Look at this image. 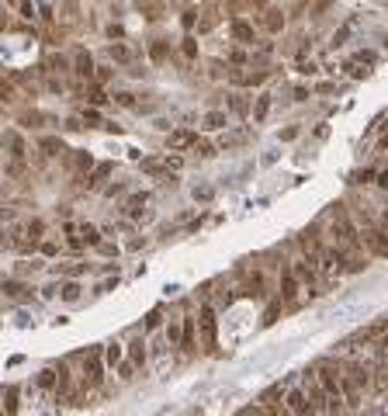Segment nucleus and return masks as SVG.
I'll use <instances>...</instances> for the list:
<instances>
[{"instance_id":"nucleus-4","label":"nucleus","mask_w":388,"mask_h":416,"mask_svg":"<svg viewBox=\"0 0 388 416\" xmlns=\"http://www.w3.org/2000/svg\"><path fill=\"white\" fill-rule=\"evenodd\" d=\"M10 156H14V170L21 167V156H24V139L17 132H10Z\"/></svg>"},{"instance_id":"nucleus-18","label":"nucleus","mask_w":388,"mask_h":416,"mask_svg":"<svg viewBox=\"0 0 388 416\" xmlns=\"http://www.w3.org/2000/svg\"><path fill=\"white\" fill-rule=\"evenodd\" d=\"M146 326H149V330H156V326H159V312H149V319H146Z\"/></svg>"},{"instance_id":"nucleus-13","label":"nucleus","mask_w":388,"mask_h":416,"mask_svg":"<svg viewBox=\"0 0 388 416\" xmlns=\"http://www.w3.org/2000/svg\"><path fill=\"white\" fill-rule=\"evenodd\" d=\"M284 298H295V271L284 274Z\"/></svg>"},{"instance_id":"nucleus-3","label":"nucleus","mask_w":388,"mask_h":416,"mask_svg":"<svg viewBox=\"0 0 388 416\" xmlns=\"http://www.w3.org/2000/svg\"><path fill=\"white\" fill-rule=\"evenodd\" d=\"M201 330H205V344L212 347V344H215V316H212L208 305L201 309Z\"/></svg>"},{"instance_id":"nucleus-9","label":"nucleus","mask_w":388,"mask_h":416,"mask_svg":"<svg viewBox=\"0 0 388 416\" xmlns=\"http://www.w3.org/2000/svg\"><path fill=\"white\" fill-rule=\"evenodd\" d=\"M222 125H226V115H222V111L205 115V129H222Z\"/></svg>"},{"instance_id":"nucleus-23","label":"nucleus","mask_w":388,"mask_h":416,"mask_svg":"<svg viewBox=\"0 0 388 416\" xmlns=\"http://www.w3.org/2000/svg\"><path fill=\"white\" fill-rule=\"evenodd\" d=\"M243 416H257V413H243Z\"/></svg>"},{"instance_id":"nucleus-17","label":"nucleus","mask_w":388,"mask_h":416,"mask_svg":"<svg viewBox=\"0 0 388 416\" xmlns=\"http://www.w3.org/2000/svg\"><path fill=\"white\" fill-rule=\"evenodd\" d=\"M267 108H270V97H260V104H257V118H263Z\"/></svg>"},{"instance_id":"nucleus-6","label":"nucleus","mask_w":388,"mask_h":416,"mask_svg":"<svg viewBox=\"0 0 388 416\" xmlns=\"http://www.w3.org/2000/svg\"><path fill=\"white\" fill-rule=\"evenodd\" d=\"M170 146H173V149H180V146H198V136H194V132H173V136H170Z\"/></svg>"},{"instance_id":"nucleus-15","label":"nucleus","mask_w":388,"mask_h":416,"mask_svg":"<svg viewBox=\"0 0 388 416\" xmlns=\"http://www.w3.org/2000/svg\"><path fill=\"white\" fill-rule=\"evenodd\" d=\"M132 361H135V364H142V361H146V350H142V340H135V344H132Z\"/></svg>"},{"instance_id":"nucleus-14","label":"nucleus","mask_w":388,"mask_h":416,"mask_svg":"<svg viewBox=\"0 0 388 416\" xmlns=\"http://www.w3.org/2000/svg\"><path fill=\"white\" fill-rule=\"evenodd\" d=\"M38 385H42V389H52V385H56V371H42V375H38Z\"/></svg>"},{"instance_id":"nucleus-16","label":"nucleus","mask_w":388,"mask_h":416,"mask_svg":"<svg viewBox=\"0 0 388 416\" xmlns=\"http://www.w3.org/2000/svg\"><path fill=\"white\" fill-rule=\"evenodd\" d=\"M80 232H83V239H87V243H97V239H101V236H97V229H94V225H83V229H80Z\"/></svg>"},{"instance_id":"nucleus-11","label":"nucleus","mask_w":388,"mask_h":416,"mask_svg":"<svg viewBox=\"0 0 388 416\" xmlns=\"http://www.w3.org/2000/svg\"><path fill=\"white\" fill-rule=\"evenodd\" d=\"M104 361H108V364H118V361H122V347H118V344H108V350H104Z\"/></svg>"},{"instance_id":"nucleus-20","label":"nucleus","mask_w":388,"mask_h":416,"mask_svg":"<svg viewBox=\"0 0 388 416\" xmlns=\"http://www.w3.org/2000/svg\"><path fill=\"white\" fill-rule=\"evenodd\" d=\"M267 416H295V413H291V410H288V413H281V410H267Z\"/></svg>"},{"instance_id":"nucleus-8","label":"nucleus","mask_w":388,"mask_h":416,"mask_svg":"<svg viewBox=\"0 0 388 416\" xmlns=\"http://www.w3.org/2000/svg\"><path fill=\"white\" fill-rule=\"evenodd\" d=\"M166 340H170V347L184 344V330H180L177 323H170V326H166Z\"/></svg>"},{"instance_id":"nucleus-19","label":"nucleus","mask_w":388,"mask_h":416,"mask_svg":"<svg viewBox=\"0 0 388 416\" xmlns=\"http://www.w3.org/2000/svg\"><path fill=\"white\" fill-rule=\"evenodd\" d=\"M83 118H87V122H90V125H101V115H97V111H87V115H83Z\"/></svg>"},{"instance_id":"nucleus-21","label":"nucleus","mask_w":388,"mask_h":416,"mask_svg":"<svg viewBox=\"0 0 388 416\" xmlns=\"http://www.w3.org/2000/svg\"><path fill=\"white\" fill-rule=\"evenodd\" d=\"M378 184H382V188H388V170L382 174V177H378Z\"/></svg>"},{"instance_id":"nucleus-22","label":"nucleus","mask_w":388,"mask_h":416,"mask_svg":"<svg viewBox=\"0 0 388 416\" xmlns=\"http://www.w3.org/2000/svg\"><path fill=\"white\" fill-rule=\"evenodd\" d=\"M385 225H388V211H385Z\"/></svg>"},{"instance_id":"nucleus-7","label":"nucleus","mask_w":388,"mask_h":416,"mask_svg":"<svg viewBox=\"0 0 388 416\" xmlns=\"http://www.w3.org/2000/svg\"><path fill=\"white\" fill-rule=\"evenodd\" d=\"M111 59H118V63H132V49L115 42V45H111Z\"/></svg>"},{"instance_id":"nucleus-10","label":"nucleus","mask_w":388,"mask_h":416,"mask_svg":"<svg viewBox=\"0 0 388 416\" xmlns=\"http://www.w3.org/2000/svg\"><path fill=\"white\" fill-rule=\"evenodd\" d=\"M77 73H80V76H90V73H94V63H90V56H83V52L77 56Z\"/></svg>"},{"instance_id":"nucleus-5","label":"nucleus","mask_w":388,"mask_h":416,"mask_svg":"<svg viewBox=\"0 0 388 416\" xmlns=\"http://www.w3.org/2000/svg\"><path fill=\"white\" fill-rule=\"evenodd\" d=\"M233 38L236 42H253V28L246 21H233Z\"/></svg>"},{"instance_id":"nucleus-12","label":"nucleus","mask_w":388,"mask_h":416,"mask_svg":"<svg viewBox=\"0 0 388 416\" xmlns=\"http://www.w3.org/2000/svg\"><path fill=\"white\" fill-rule=\"evenodd\" d=\"M63 298H66V302H77V298H80V284H73V281L63 284Z\"/></svg>"},{"instance_id":"nucleus-1","label":"nucleus","mask_w":388,"mask_h":416,"mask_svg":"<svg viewBox=\"0 0 388 416\" xmlns=\"http://www.w3.org/2000/svg\"><path fill=\"white\" fill-rule=\"evenodd\" d=\"M319 385H322V392H329L333 399H343V385H340V378H336L329 368L319 371Z\"/></svg>"},{"instance_id":"nucleus-2","label":"nucleus","mask_w":388,"mask_h":416,"mask_svg":"<svg viewBox=\"0 0 388 416\" xmlns=\"http://www.w3.org/2000/svg\"><path fill=\"white\" fill-rule=\"evenodd\" d=\"M288 410L295 416H312V406H309V399H305L302 389H291V392H288Z\"/></svg>"}]
</instances>
